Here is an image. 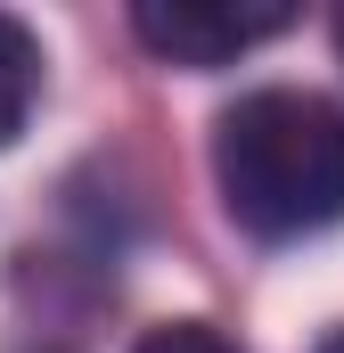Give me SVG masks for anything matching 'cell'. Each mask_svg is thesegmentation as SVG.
<instances>
[{
    "label": "cell",
    "mask_w": 344,
    "mask_h": 353,
    "mask_svg": "<svg viewBox=\"0 0 344 353\" xmlns=\"http://www.w3.org/2000/svg\"><path fill=\"white\" fill-rule=\"evenodd\" d=\"M213 189L222 214L262 239H320L344 222V107L320 90H246L213 123Z\"/></svg>",
    "instance_id": "1"
},
{
    "label": "cell",
    "mask_w": 344,
    "mask_h": 353,
    "mask_svg": "<svg viewBox=\"0 0 344 353\" xmlns=\"http://www.w3.org/2000/svg\"><path fill=\"white\" fill-rule=\"evenodd\" d=\"M131 353H238V337L213 329V321H156Z\"/></svg>",
    "instance_id": "4"
},
{
    "label": "cell",
    "mask_w": 344,
    "mask_h": 353,
    "mask_svg": "<svg viewBox=\"0 0 344 353\" xmlns=\"http://www.w3.org/2000/svg\"><path fill=\"white\" fill-rule=\"evenodd\" d=\"M33 99H41V33L0 8V148L33 123Z\"/></svg>",
    "instance_id": "3"
},
{
    "label": "cell",
    "mask_w": 344,
    "mask_h": 353,
    "mask_svg": "<svg viewBox=\"0 0 344 353\" xmlns=\"http://www.w3.org/2000/svg\"><path fill=\"white\" fill-rule=\"evenodd\" d=\"M336 50H344V8H336Z\"/></svg>",
    "instance_id": "6"
},
{
    "label": "cell",
    "mask_w": 344,
    "mask_h": 353,
    "mask_svg": "<svg viewBox=\"0 0 344 353\" xmlns=\"http://www.w3.org/2000/svg\"><path fill=\"white\" fill-rule=\"evenodd\" d=\"M287 25H295L287 0H140L131 8V41L164 66H189V74L238 66L246 50L279 41Z\"/></svg>",
    "instance_id": "2"
},
{
    "label": "cell",
    "mask_w": 344,
    "mask_h": 353,
    "mask_svg": "<svg viewBox=\"0 0 344 353\" xmlns=\"http://www.w3.org/2000/svg\"><path fill=\"white\" fill-rule=\"evenodd\" d=\"M320 353H344V329H336V337H328V345H320Z\"/></svg>",
    "instance_id": "5"
}]
</instances>
